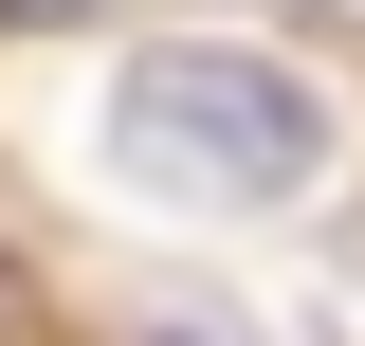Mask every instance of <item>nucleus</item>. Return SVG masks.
Returning <instances> with one entry per match:
<instances>
[{
  "label": "nucleus",
  "instance_id": "1",
  "mask_svg": "<svg viewBox=\"0 0 365 346\" xmlns=\"http://www.w3.org/2000/svg\"><path fill=\"white\" fill-rule=\"evenodd\" d=\"M110 164H128L146 201H201V219L311 201V164H329V91L274 73V55L182 37V55H146V73L110 91Z\"/></svg>",
  "mask_w": 365,
  "mask_h": 346
},
{
  "label": "nucleus",
  "instance_id": "2",
  "mask_svg": "<svg viewBox=\"0 0 365 346\" xmlns=\"http://www.w3.org/2000/svg\"><path fill=\"white\" fill-rule=\"evenodd\" d=\"M0 19H91V0H0Z\"/></svg>",
  "mask_w": 365,
  "mask_h": 346
},
{
  "label": "nucleus",
  "instance_id": "3",
  "mask_svg": "<svg viewBox=\"0 0 365 346\" xmlns=\"http://www.w3.org/2000/svg\"><path fill=\"white\" fill-rule=\"evenodd\" d=\"M182 346H201V328H182Z\"/></svg>",
  "mask_w": 365,
  "mask_h": 346
}]
</instances>
